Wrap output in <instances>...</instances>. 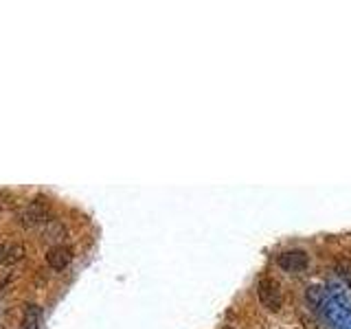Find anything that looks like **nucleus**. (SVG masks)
Listing matches in <instances>:
<instances>
[{"label": "nucleus", "instance_id": "nucleus-8", "mask_svg": "<svg viewBox=\"0 0 351 329\" xmlns=\"http://www.w3.org/2000/svg\"><path fill=\"white\" fill-rule=\"evenodd\" d=\"M44 235L53 241H62L66 237V230H64V224L58 222V219H49L47 222V230H44Z\"/></svg>", "mask_w": 351, "mask_h": 329}, {"label": "nucleus", "instance_id": "nucleus-1", "mask_svg": "<svg viewBox=\"0 0 351 329\" xmlns=\"http://www.w3.org/2000/svg\"><path fill=\"white\" fill-rule=\"evenodd\" d=\"M257 296H259V303L266 307L268 312H281L283 294H281L279 283L272 277H261L257 281Z\"/></svg>", "mask_w": 351, "mask_h": 329}, {"label": "nucleus", "instance_id": "nucleus-3", "mask_svg": "<svg viewBox=\"0 0 351 329\" xmlns=\"http://www.w3.org/2000/svg\"><path fill=\"white\" fill-rule=\"evenodd\" d=\"M279 268L290 272V274H301L310 266V257H307L305 250H285L277 257Z\"/></svg>", "mask_w": 351, "mask_h": 329}, {"label": "nucleus", "instance_id": "nucleus-6", "mask_svg": "<svg viewBox=\"0 0 351 329\" xmlns=\"http://www.w3.org/2000/svg\"><path fill=\"white\" fill-rule=\"evenodd\" d=\"M27 257V248L22 244H11L5 248L3 257H0V263H5V266H14V263L22 261Z\"/></svg>", "mask_w": 351, "mask_h": 329}, {"label": "nucleus", "instance_id": "nucleus-12", "mask_svg": "<svg viewBox=\"0 0 351 329\" xmlns=\"http://www.w3.org/2000/svg\"><path fill=\"white\" fill-rule=\"evenodd\" d=\"M0 329H5V327H3V325H0Z\"/></svg>", "mask_w": 351, "mask_h": 329}, {"label": "nucleus", "instance_id": "nucleus-7", "mask_svg": "<svg viewBox=\"0 0 351 329\" xmlns=\"http://www.w3.org/2000/svg\"><path fill=\"white\" fill-rule=\"evenodd\" d=\"M40 318H42V310L38 305L29 303L25 307V314H22V327H25V329H38L40 327Z\"/></svg>", "mask_w": 351, "mask_h": 329}, {"label": "nucleus", "instance_id": "nucleus-10", "mask_svg": "<svg viewBox=\"0 0 351 329\" xmlns=\"http://www.w3.org/2000/svg\"><path fill=\"white\" fill-rule=\"evenodd\" d=\"M3 252H5V248H3V246H0V257H3Z\"/></svg>", "mask_w": 351, "mask_h": 329}, {"label": "nucleus", "instance_id": "nucleus-5", "mask_svg": "<svg viewBox=\"0 0 351 329\" xmlns=\"http://www.w3.org/2000/svg\"><path fill=\"white\" fill-rule=\"evenodd\" d=\"M71 261H73V252H71V248H66V246L55 244L47 252V263H49L53 270H58V272L64 270Z\"/></svg>", "mask_w": 351, "mask_h": 329}, {"label": "nucleus", "instance_id": "nucleus-4", "mask_svg": "<svg viewBox=\"0 0 351 329\" xmlns=\"http://www.w3.org/2000/svg\"><path fill=\"white\" fill-rule=\"evenodd\" d=\"M20 222L25 226H38V224H44L49 222V204L44 200H33L29 206L22 208L20 213Z\"/></svg>", "mask_w": 351, "mask_h": 329}, {"label": "nucleus", "instance_id": "nucleus-11", "mask_svg": "<svg viewBox=\"0 0 351 329\" xmlns=\"http://www.w3.org/2000/svg\"><path fill=\"white\" fill-rule=\"evenodd\" d=\"M222 329H233V327H222Z\"/></svg>", "mask_w": 351, "mask_h": 329}, {"label": "nucleus", "instance_id": "nucleus-9", "mask_svg": "<svg viewBox=\"0 0 351 329\" xmlns=\"http://www.w3.org/2000/svg\"><path fill=\"white\" fill-rule=\"evenodd\" d=\"M336 272L343 285H347V290L351 292V261L349 259H338L336 261Z\"/></svg>", "mask_w": 351, "mask_h": 329}, {"label": "nucleus", "instance_id": "nucleus-2", "mask_svg": "<svg viewBox=\"0 0 351 329\" xmlns=\"http://www.w3.org/2000/svg\"><path fill=\"white\" fill-rule=\"evenodd\" d=\"M323 310L325 318L332 323L336 329H351V307L340 305L338 301H334L332 296H325V301L318 305Z\"/></svg>", "mask_w": 351, "mask_h": 329}]
</instances>
